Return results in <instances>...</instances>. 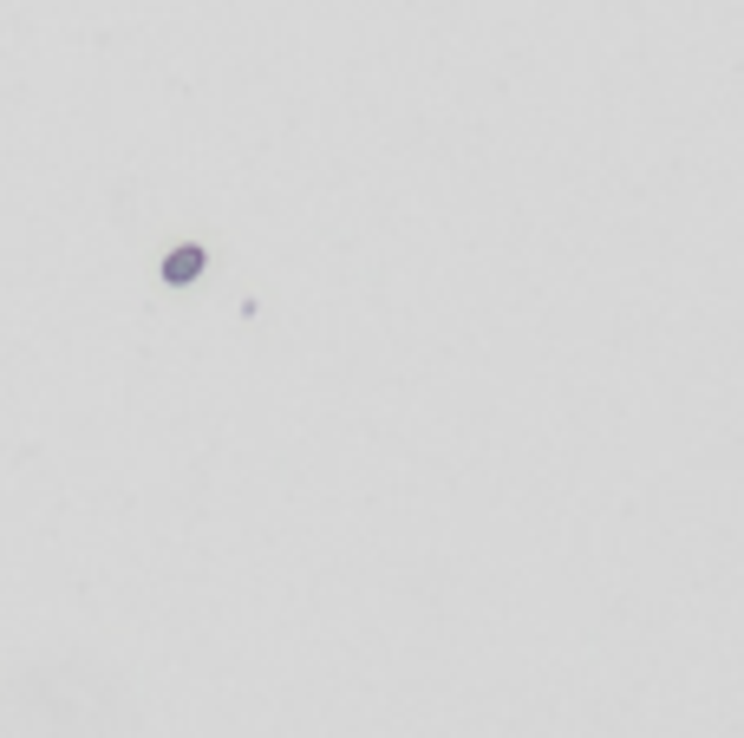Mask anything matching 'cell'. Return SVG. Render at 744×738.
<instances>
[{
  "mask_svg": "<svg viewBox=\"0 0 744 738\" xmlns=\"http://www.w3.org/2000/svg\"><path fill=\"white\" fill-rule=\"evenodd\" d=\"M196 275H203V249H196V242L170 249V262H164V281H170V288H183V281H196Z\"/></svg>",
  "mask_w": 744,
  "mask_h": 738,
  "instance_id": "cell-1",
  "label": "cell"
}]
</instances>
